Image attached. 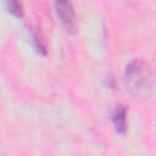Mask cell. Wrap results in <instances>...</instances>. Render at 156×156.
Segmentation results:
<instances>
[{"label":"cell","instance_id":"1","mask_svg":"<svg viewBox=\"0 0 156 156\" xmlns=\"http://www.w3.org/2000/svg\"><path fill=\"white\" fill-rule=\"evenodd\" d=\"M124 82L134 96L147 95L152 87V76L147 65L141 61H133L126 67Z\"/></svg>","mask_w":156,"mask_h":156},{"label":"cell","instance_id":"2","mask_svg":"<svg viewBox=\"0 0 156 156\" xmlns=\"http://www.w3.org/2000/svg\"><path fill=\"white\" fill-rule=\"evenodd\" d=\"M55 9L57 17L60 18L62 26L67 30H74L76 28V13L71 0H55Z\"/></svg>","mask_w":156,"mask_h":156},{"label":"cell","instance_id":"3","mask_svg":"<svg viewBox=\"0 0 156 156\" xmlns=\"http://www.w3.org/2000/svg\"><path fill=\"white\" fill-rule=\"evenodd\" d=\"M112 122L115 126V129L119 134H124L127 130V110L124 106L118 105L116 106L113 113H112Z\"/></svg>","mask_w":156,"mask_h":156},{"label":"cell","instance_id":"4","mask_svg":"<svg viewBox=\"0 0 156 156\" xmlns=\"http://www.w3.org/2000/svg\"><path fill=\"white\" fill-rule=\"evenodd\" d=\"M7 2V9L9 12H11L13 16L16 17H21L23 15V9H22V4L20 0H6Z\"/></svg>","mask_w":156,"mask_h":156},{"label":"cell","instance_id":"5","mask_svg":"<svg viewBox=\"0 0 156 156\" xmlns=\"http://www.w3.org/2000/svg\"><path fill=\"white\" fill-rule=\"evenodd\" d=\"M33 41H34V45H35L37 50H38L40 54L45 55V54H46V48H45V45L41 43L40 38L38 37V34H37L35 32H33Z\"/></svg>","mask_w":156,"mask_h":156}]
</instances>
